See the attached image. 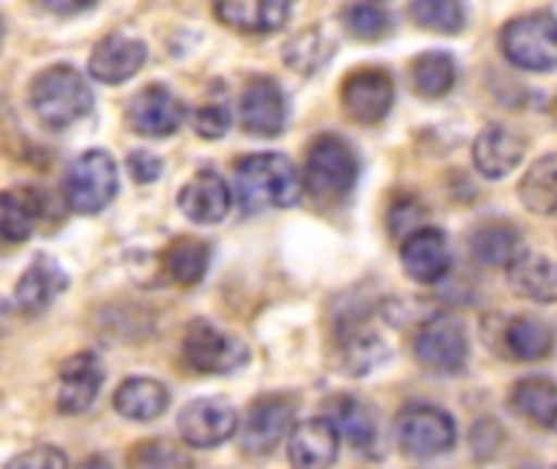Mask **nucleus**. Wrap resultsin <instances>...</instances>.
Listing matches in <instances>:
<instances>
[{
  "instance_id": "6ab92c4d",
  "label": "nucleus",
  "mask_w": 557,
  "mask_h": 469,
  "mask_svg": "<svg viewBox=\"0 0 557 469\" xmlns=\"http://www.w3.org/2000/svg\"><path fill=\"white\" fill-rule=\"evenodd\" d=\"M522 157H525V140L503 124H486L473 140V163L490 180L509 176L522 163Z\"/></svg>"
},
{
  "instance_id": "2f4dec72",
  "label": "nucleus",
  "mask_w": 557,
  "mask_h": 469,
  "mask_svg": "<svg viewBox=\"0 0 557 469\" xmlns=\"http://www.w3.org/2000/svg\"><path fill=\"white\" fill-rule=\"evenodd\" d=\"M339 343H343V353H339L336 369L346 372V375H369L372 369H379L388 359V349L375 333L356 330V333H346Z\"/></svg>"
},
{
  "instance_id": "f704fd0d",
  "label": "nucleus",
  "mask_w": 557,
  "mask_h": 469,
  "mask_svg": "<svg viewBox=\"0 0 557 469\" xmlns=\"http://www.w3.org/2000/svg\"><path fill=\"white\" fill-rule=\"evenodd\" d=\"M411 16L424 26V29H434V33H460L463 29V7L457 0H418L411 3Z\"/></svg>"
},
{
  "instance_id": "4468645a",
  "label": "nucleus",
  "mask_w": 557,
  "mask_h": 469,
  "mask_svg": "<svg viewBox=\"0 0 557 469\" xmlns=\"http://www.w3.org/2000/svg\"><path fill=\"white\" fill-rule=\"evenodd\" d=\"M104 385V366L95 353L72 356L55 382V408L62 415H82L95 405L98 392Z\"/></svg>"
},
{
  "instance_id": "5701e85b",
  "label": "nucleus",
  "mask_w": 557,
  "mask_h": 469,
  "mask_svg": "<svg viewBox=\"0 0 557 469\" xmlns=\"http://www.w3.org/2000/svg\"><path fill=\"white\" fill-rule=\"evenodd\" d=\"M509 405L516 415H522L535 428H545V431L557 428V385L545 375H529V379L516 382Z\"/></svg>"
},
{
  "instance_id": "c85d7f7f",
  "label": "nucleus",
  "mask_w": 557,
  "mask_h": 469,
  "mask_svg": "<svg viewBox=\"0 0 557 469\" xmlns=\"http://www.w3.org/2000/svg\"><path fill=\"white\" fill-rule=\"evenodd\" d=\"M42 206L33 189H7L0 196V232L10 245L26 242L36 229Z\"/></svg>"
},
{
  "instance_id": "412c9836",
  "label": "nucleus",
  "mask_w": 557,
  "mask_h": 469,
  "mask_svg": "<svg viewBox=\"0 0 557 469\" xmlns=\"http://www.w3.org/2000/svg\"><path fill=\"white\" fill-rule=\"evenodd\" d=\"M215 16L242 33H274L287 26L290 3L284 0H222L215 3Z\"/></svg>"
},
{
  "instance_id": "a878e982",
  "label": "nucleus",
  "mask_w": 557,
  "mask_h": 469,
  "mask_svg": "<svg viewBox=\"0 0 557 469\" xmlns=\"http://www.w3.org/2000/svg\"><path fill=\"white\" fill-rule=\"evenodd\" d=\"M166 408H170V392L153 379H127L114 392V411L124 415L127 421H157Z\"/></svg>"
},
{
  "instance_id": "473e14b6",
  "label": "nucleus",
  "mask_w": 557,
  "mask_h": 469,
  "mask_svg": "<svg viewBox=\"0 0 557 469\" xmlns=\"http://www.w3.org/2000/svg\"><path fill=\"white\" fill-rule=\"evenodd\" d=\"M163 264L170 271V277L183 287H193L206 277L209 271V245L202 242H193V238H183V242H173L163 255Z\"/></svg>"
},
{
  "instance_id": "9d476101",
  "label": "nucleus",
  "mask_w": 557,
  "mask_h": 469,
  "mask_svg": "<svg viewBox=\"0 0 557 469\" xmlns=\"http://www.w3.org/2000/svg\"><path fill=\"white\" fill-rule=\"evenodd\" d=\"M339 98H343V108L352 121L379 124L395 104V78L379 65L356 69L346 75Z\"/></svg>"
},
{
  "instance_id": "1a4fd4ad",
  "label": "nucleus",
  "mask_w": 557,
  "mask_h": 469,
  "mask_svg": "<svg viewBox=\"0 0 557 469\" xmlns=\"http://www.w3.org/2000/svg\"><path fill=\"white\" fill-rule=\"evenodd\" d=\"M414 356L428 372L457 375L470 359L467 330L450 317H434L414 333Z\"/></svg>"
},
{
  "instance_id": "c9c22d12",
  "label": "nucleus",
  "mask_w": 557,
  "mask_h": 469,
  "mask_svg": "<svg viewBox=\"0 0 557 469\" xmlns=\"http://www.w3.org/2000/svg\"><path fill=\"white\" fill-rule=\"evenodd\" d=\"M131 467L134 469H193L189 457L166 444V441H144L134 454H131Z\"/></svg>"
},
{
  "instance_id": "aec40b11",
  "label": "nucleus",
  "mask_w": 557,
  "mask_h": 469,
  "mask_svg": "<svg viewBox=\"0 0 557 469\" xmlns=\"http://www.w3.org/2000/svg\"><path fill=\"white\" fill-rule=\"evenodd\" d=\"M65 284H69L65 271L52 258L39 255V258H33V264L20 277V284L13 291V304L20 307V313L36 317V313H42L65 291Z\"/></svg>"
},
{
  "instance_id": "c756f323",
  "label": "nucleus",
  "mask_w": 557,
  "mask_h": 469,
  "mask_svg": "<svg viewBox=\"0 0 557 469\" xmlns=\"http://www.w3.org/2000/svg\"><path fill=\"white\" fill-rule=\"evenodd\" d=\"M411 82H414V91L424 95V98H444L454 82H457V65L447 52H424L411 62Z\"/></svg>"
},
{
  "instance_id": "0eeeda50",
  "label": "nucleus",
  "mask_w": 557,
  "mask_h": 469,
  "mask_svg": "<svg viewBox=\"0 0 557 469\" xmlns=\"http://www.w3.org/2000/svg\"><path fill=\"white\" fill-rule=\"evenodd\" d=\"M457 424L434 405H411L398 415V444L411 460H431L454 447Z\"/></svg>"
},
{
  "instance_id": "72a5a7b5",
  "label": "nucleus",
  "mask_w": 557,
  "mask_h": 469,
  "mask_svg": "<svg viewBox=\"0 0 557 469\" xmlns=\"http://www.w3.org/2000/svg\"><path fill=\"white\" fill-rule=\"evenodd\" d=\"M343 23L356 39L375 42L392 33V13L382 3H352L343 10Z\"/></svg>"
},
{
  "instance_id": "bb28decb",
  "label": "nucleus",
  "mask_w": 557,
  "mask_h": 469,
  "mask_svg": "<svg viewBox=\"0 0 557 469\" xmlns=\"http://www.w3.org/2000/svg\"><path fill=\"white\" fill-rule=\"evenodd\" d=\"M339 441L352 444V447H369L375 441V418H372V408H366L359 398H333L326 402V415H323Z\"/></svg>"
},
{
  "instance_id": "7ed1b4c3",
  "label": "nucleus",
  "mask_w": 557,
  "mask_h": 469,
  "mask_svg": "<svg viewBox=\"0 0 557 469\" xmlns=\"http://www.w3.org/2000/svg\"><path fill=\"white\" fill-rule=\"evenodd\" d=\"M503 52L512 65L525 72L557 69V16L548 10H532L506 23Z\"/></svg>"
},
{
  "instance_id": "dca6fc26",
  "label": "nucleus",
  "mask_w": 557,
  "mask_h": 469,
  "mask_svg": "<svg viewBox=\"0 0 557 469\" xmlns=\"http://www.w3.org/2000/svg\"><path fill=\"white\" fill-rule=\"evenodd\" d=\"M180 212L196 225H215L232 209V186L215 170H199L176 196Z\"/></svg>"
},
{
  "instance_id": "f03ea898",
  "label": "nucleus",
  "mask_w": 557,
  "mask_h": 469,
  "mask_svg": "<svg viewBox=\"0 0 557 469\" xmlns=\"http://www.w3.org/2000/svg\"><path fill=\"white\" fill-rule=\"evenodd\" d=\"M95 98L85 75L72 65H52L29 85V108L46 131H65L91 111Z\"/></svg>"
},
{
  "instance_id": "423d86ee",
  "label": "nucleus",
  "mask_w": 557,
  "mask_h": 469,
  "mask_svg": "<svg viewBox=\"0 0 557 469\" xmlns=\"http://www.w3.org/2000/svg\"><path fill=\"white\" fill-rule=\"evenodd\" d=\"M183 359L199 375H228L248 362V346L238 336H228L212 323L196 320L183 336Z\"/></svg>"
},
{
  "instance_id": "f8f14e48",
  "label": "nucleus",
  "mask_w": 557,
  "mask_h": 469,
  "mask_svg": "<svg viewBox=\"0 0 557 469\" xmlns=\"http://www.w3.org/2000/svg\"><path fill=\"white\" fill-rule=\"evenodd\" d=\"M238 121L255 137H277L287 124V101L281 85L268 75L251 78L238 98Z\"/></svg>"
},
{
  "instance_id": "f257e3e1",
  "label": "nucleus",
  "mask_w": 557,
  "mask_h": 469,
  "mask_svg": "<svg viewBox=\"0 0 557 469\" xmlns=\"http://www.w3.org/2000/svg\"><path fill=\"white\" fill-rule=\"evenodd\" d=\"M304 196V180L284 153H248L235 166V199L245 212L290 209Z\"/></svg>"
},
{
  "instance_id": "e433bc0d",
  "label": "nucleus",
  "mask_w": 557,
  "mask_h": 469,
  "mask_svg": "<svg viewBox=\"0 0 557 469\" xmlns=\"http://www.w3.org/2000/svg\"><path fill=\"white\" fill-rule=\"evenodd\" d=\"M193 127H196L199 137L219 140V137L232 127V111H228L225 104H219V101H209V104H202V108L193 114Z\"/></svg>"
},
{
  "instance_id": "a19ab883",
  "label": "nucleus",
  "mask_w": 557,
  "mask_h": 469,
  "mask_svg": "<svg viewBox=\"0 0 557 469\" xmlns=\"http://www.w3.org/2000/svg\"><path fill=\"white\" fill-rule=\"evenodd\" d=\"M78 469H111V464H108L104 457H88V460H85Z\"/></svg>"
},
{
  "instance_id": "6e6552de",
  "label": "nucleus",
  "mask_w": 557,
  "mask_h": 469,
  "mask_svg": "<svg viewBox=\"0 0 557 469\" xmlns=\"http://www.w3.org/2000/svg\"><path fill=\"white\" fill-rule=\"evenodd\" d=\"M294 402L281 395H264L255 398L245 424H242V451L251 457H268L274 454L284 441L294 434Z\"/></svg>"
},
{
  "instance_id": "4c0bfd02",
  "label": "nucleus",
  "mask_w": 557,
  "mask_h": 469,
  "mask_svg": "<svg viewBox=\"0 0 557 469\" xmlns=\"http://www.w3.org/2000/svg\"><path fill=\"white\" fill-rule=\"evenodd\" d=\"M3 469H69V460L59 447H33L16 454Z\"/></svg>"
},
{
  "instance_id": "393cba45",
  "label": "nucleus",
  "mask_w": 557,
  "mask_h": 469,
  "mask_svg": "<svg viewBox=\"0 0 557 469\" xmlns=\"http://www.w3.org/2000/svg\"><path fill=\"white\" fill-rule=\"evenodd\" d=\"M509 284L519 297L535 300V304H555L557 300V261L525 251L512 268H509Z\"/></svg>"
},
{
  "instance_id": "b1692460",
  "label": "nucleus",
  "mask_w": 557,
  "mask_h": 469,
  "mask_svg": "<svg viewBox=\"0 0 557 469\" xmlns=\"http://www.w3.org/2000/svg\"><path fill=\"white\" fill-rule=\"evenodd\" d=\"M503 346L519 362H542L555 353V330L535 317H512L506 320Z\"/></svg>"
},
{
  "instance_id": "ea45409f",
  "label": "nucleus",
  "mask_w": 557,
  "mask_h": 469,
  "mask_svg": "<svg viewBox=\"0 0 557 469\" xmlns=\"http://www.w3.org/2000/svg\"><path fill=\"white\" fill-rule=\"evenodd\" d=\"M39 7H42V10H49V13H82V10H91V0H88V3H62V0H42Z\"/></svg>"
},
{
  "instance_id": "7c9ffc66",
  "label": "nucleus",
  "mask_w": 557,
  "mask_h": 469,
  "mask_svg": "<svg viewBox=\"0 0 557 469\" xmlns=\"http://www.w3.org/2000/svg\"><path fill=\"white\" fill-rule=\"evenodd\" d=\"M333 49H336V42L320 26H313V29L297 33L290 42H284V62L304 75H310V72H320L333 59Z\"/></svg>"
},
{
  "instance_id": "ddd939ff",
  "label": "nucleus",
  "mask_w": 557,
  "mask_h": 469,
  "mask_svg": "<svg viewBox=\"0 0 557 469\" xmlns=\"http://www.w3.org/2000/svg\"><path fill=\"white\" fill-rule=\"evenodd\" d=\"M183 118H186V108L166 85L140 88L131 98V108H127L131 131L144 134V137H170L173 131H180Z\"/></svg>"
},
{
  "instance_id": "9b49d317",
  "label": "nucleus",
  "mask_w": 557,
  "mask_h": 469,
  "mask_svg": "<svg viewBox=\"0 0 557 469\" xmlns=\"http://www.w3.org/2000/svg\"><path fill=\"white\" fill-rule=\"evenodd\" d=\"M176 428H180L183 444H189V447H199V451L219 447L235 437L238 411L222 398H196L180 411Z\"/></svg>"
},
{
  "instance_id": "f3484780",
  "label": "nucleus",
  "mask_w": 557,
  "mask_h": 469,
  "mask_svg": "<svg viewBox=\"0 0 557 469\" xmlns=\"http://www.w3.org/2000/svg\"><path fill=\"white\" fill-rule=\"evenodd\" d=\"M401 268L418 284H437L450 271V245L437 229H414L401 245Z\"/></svg>"
},
{
  "instance_id": "a211bd4d",
  "label": "nucleus",
  "mask_w": 557,
  "mask_h": 469,
  "mask_svg": "<svg viewBox=\"0 0 557 469\" xmlns=\"http://www.w3.org/2000/svg\"><path fill=\"white\" fill-rule=\"evenodd\" d=\"M290 469H333L339 457V434L326 418L300 421L287 441Z\"/></svg>"
},
{
  "instance_id": "4be33fe9",
  "label": "nucleus",
  "mask_w": 557,
  "mask_h": 469,
  "mask_svg": "<svg viewBox=\"0 0 557 469\" xmlns=\"http://www.w3.org/2000/svg\"><path fill=\"white\" fill-rule=\"evenodd\" d=\"M470 251H473V258L480 264L509 271L525 255V245H522V235H519L516 225H509V222H483L470 238Z\"/></svg>"
},
{
  "instance_id": "58836bf2",
  "label": "nucleus",
  "mask_w": 557,
  "mask_h": 469,
  "mask_svg": "<svg viewBox=\"0 0 557 469\" xmlns=\"http://www.w3.org/2000/svg\"><path fill=\"white\" fill-rule=\"evenodd\" d=\"M127 170H131L134 183L147 186V183L160 180L163 163H160V157H153V153H147V150H134V153L127 157Z\"/></svg>"
},
{
  "instance_id": "2eb2a0df",
  "label": "nucleus",
  "mask_w": 557,
  "mask_h": 469,
  "mask_svg": "<svg viewBox=\"0 0 557 469\" xmlns=\"http://www.w3.org/2000/svg\"><path fill=\"white\" fill-rule=\"evenodd\" d=\"M144 62H147V46L137 36L111 33L95 46V52L88 59V72L101 85H121V82L134 78L144 69Z\"/></svg>"
},
{
  "instance_id": "39448f33",
  "label": "nucleus",
  "mask_w": 557,
  "mask_h": 469,
  "mask_svg": "<svg viewBox=\"0 0 557 469\" xmlns=\"http://www.w3.org/2000/svg\"><path fill=\"white\" fill-rule=\"evenodd\" d=\"M62 193L72 212L95 215L117 196V166L108 150H85L65 170Z\"/></svg>"
},
{
  "instance_id": "cd10ccee",
  "label": "nucleus",
  "mask_w": 557,
  "mask_h": 469,
  "mask_svg": "<svg viewBox=\"0 0 557 469\" xmlns=\"http://www.w3.org/2000/svg\"><path fill=\"white\" fill-rule=\"evenodd\" d=\"M519 199L535 215L557 212V153L539 157L519 183Z\"/></svg>"
},
{
  "instance_id": "20e7f679",
  "label": "nucleus",
  "mask_w": 557,
  "mask_h": 469,
  "mask_svg": "<svg viewBox=\"0 0 557 469\" xmlns=\"http://www.w3.org/2000/svg\"><path fill=\"white\" fill-rule=\"evenodd\" d=\"M359 180V160L352 147L333 134H323L313 140L307 153V189L320 202H339L352 193Z\"/></svg>"
}]
</instances>
